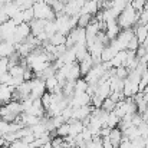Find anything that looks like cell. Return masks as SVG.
<instances>
[{
	"instance_id": "277c9868",
	"label": "cell",
	"mask_w": 148,
	"mask_h": 148,
	"mask_svg": "<svg viewBox=\"0 0 148 148\" xmlns=\"http://www.w3.org/2000/svg\"><path fill=\"white\" fill-rule=\"evenodd\" d=\"M91 97L86 94V92H75L72 98H69V105L76 109V108H81V106H86V105H91Z\"/></svg>"
},
{
	"instance_id": "7a4b0ae2",
	"label": "cell",
	"mask_w": 148,
	"mask_h": 148,
	"mask_svg": "<svg viewBox=\"0 0 148 148\" xmlns=\"http://www.w3.org/2000/svg\"><path fill=\"white\" fill-rule=\"evenodd\" d=\"M33 10H35V19H39V20H55L56 19V13L53 12L52 6H49L45 1H36L33 4Z\"/></svg>"
},
{
	"instance_id": "9c48e42d",
	"label": "cell",
	"mask_w": 148,
	"mask_h": 148,
	"mask_svg": "<svg viewBox=\"0 0 148 148\" xmlns=\"http://www.w3.org/2000/svg\"><path fill=\"white\" fill-rule=\"evenodd\" d=\"M122 137H124V134H122V131L116 127V128H112L111 130V134H109V141L112 143V145L115 148L119 147V144L122 143Z\"/></svg>"
},
{
	"instance_id": "7c38bea8",
	"label": "cell",
	"mask_w": 148,
	"mask_h": 148,
	"mask_svg": "<svg viewBox=\"0 0 148 148\" xmlns=\"http://www.w3.org/2000/svg\"><path fill=\"white\" fill-rule=\"evenodd\" d=\"M16 52V48L10 42H0V58H9Z\"/></svg>"
},
{
	"instance_id": "44dd1931",
	"label": "cell",
	"mask_w": 148,
	"mask_h": 148,
	"mask_svg": "<svg viewBox=\"0 0 148 148\" xmlns=\"http://www.w3.org/2000/svg\"><path fill=\"white\" fill-rule=\"evenodd\" d=\"M53 99H55V97H53V94H50V92H46V94L40 98L42 105H43V108H45V111H48V109H49V106L52 105Z\"/></svg>"
},
{
	"instance_id": "4fadbf2b",
	"label": "cell",
	"mask_w": 148,
	"mask_h": 148,
	"mask_svg": "<svg viewBox=\"0 0 148 148\" xmlns=\"http://www.w3.org/2000/svg\"><path fill=\"white\" fill-rule=\"evenodd\" d=\"M116 53H118V50L114 49L111 45H108V46H105V48H103V50H102L101 59H102V62H111Z\"/></svg>"
},
{
	"instance_id": "74e56055",
	"label": "cell",
	"mask_w": 148,
	"mask_h": 148,
	"mask_svg": "<svg viewBox=\"0 0 148 148\" xmlns=\"http://www.w3.org/2000/svg\"><path fill=\"white\" fill-rule=\"evenodd\" d=\"M145 148H148V138H145Z\"/></svg>"
},
{
	"instance_id": "8fae6325",
	"label": "cell",
	"mask_w": 148,
	"mask_h": 148,
	"mask_svg": "<svg viewBox=\"0 0 148 148\" xmlns=\"http://www.w3.org/2000/svg\"><path fill=\"white\" fill-rule=\"evenodd\" d=\"M79 68H81V75H82V76L88 75V72L94 68V60H92V56H91L89 53H88V56H86L84 60L79 62Z\"/></svg>"
},
{
	"instance_id": "5bb4252c",
	"label": "cell",
	"mask_w": 148,
	"mask_h": 148,
	"mask_svg": "<svg viewBox=\"0 0 148 148\" xmlns=\"http://www.w3.org/2000/svg\"><path fill=\"white\" fill-rule=\"evenodd\" d=\"M65 65H72V63H75L76 62V53H75V49L72 48V49H68L60 58H59Z\"/></svg>"
},
{
	"instance_id": "83f0119b",
	"label": "cell",
	"mask_w": 148,
	"mask_h": 148,
	"mask_svg": "<svg viewBox=\"0 0 148 148\" xmlns=\"http://www.w3.org/2000/svg\"><path fill=\"white\" fill-rule=\"evenodd\" d=\"M137 131H138V135L141 137V138H148V124L144 121L140 127H137Z\"/></svg>"
},
{
	"instance_id": "f546056e",
	"label": "cell",
	"mask_w": 148,
	"mask_h": 148,
	"mask_svg": "<svg viewBox=\"0 0 148 148\" xmlns=\"http://www.w3.org/2000/svg\"><path fill=\"white\" fill-rule=\"evenodd\" d=\"M141 45H140V42H138V39L134 36L131 40H130V43H128V49L127 50H131V52H137V49L140 48Z\"/></svg>"
},
{
	"instance_id": "ba28073f",
	"label": "cell",
	"mask_w": 148,
	"mask_h": 148,
	"mask_svg": "<svg viewBox=\"0 0 148 148\" xmlns=\"http://www.w3.org/2000/svg\"><path fill=\"white\" fill-rule=\"evenodd\" d=\"M111 92H112V89H111L109 81H105V82H98V88H97V94H95V95L101 97L102 99H106V98H109Z\"/></svg>"
},
{
	"instance_id": "30bf717a",
	"label": "cell",
	"mask_w": 148,
	"mask_h": 148,
	"mask_svg": "<svg viewBox=\"0 0 148 148\" xmlns=\"http://www.w3.org/2000/svg\"><path fill=\"white\" fill-rule=\"evenodd\" d=\"M127 58H128V50H121V52H118V53L114 56V59L111 60L112 68H119V66H124V65H125Z\"/></svg>"
},
{
	"instance_id": "f35d334b",
	"label": "cell",
	"mask_w": 148,
	"mask_h": 148,
	"mask_svg": "<svg viewBox=\"0 0 148 148\" xmlns=\"http://www.w3.org/2000/svg\"><path fill=\"white\" fill-rule=\"evenodd\" d=\"M145 122H147V124H148V121H145Z\"/></svg>"
},
{
	"instance_id": "1f68e13d",
	"label": "cell",
	"mask_w": 148,
	"mask_h": 148,
	"mask_svg": "<svg viewBox=\"0 0 148 148\" xmlns=\"http://www.w3.org/2000/svg\"><path fill=\"white\" fill-rule=\"evenodd\" d=\"M35 140H36L35 134H29V135H26V137L22 138V141H25L26 144H32V143H35Z\"/></svg>"
},
{
	"instance_id": "d6986e66",
	"label": "cell",
	"mask_w": 148,
	"mask_h": 148,
	"mask_svg": "<svg viewBox=\"0 0 148 148\" xmlns=\"http://www.w3.org/2000/svg\"><path fill=\"white\" fill-rule=\"evenodd\" d=\"M69 132H71V125H69L68 122H63V124L56 130L58 137H62V138H66V137L69 135Z\"/></svg>"
},
{
	"instance_id": "d590c367",
	"label": "cell",
	"mask_w": 148,
	"mask_h": 148,
	"mask_svg": "<svg viewBox=\"0 0 148 148\" xmlns=\"http://www.w3.org/2000/svg\"><path fill=\"white\" fill-rule=\"evenodd\" d=\"M132 1H138V3H141V4H145V3H147V0H132Z\"/></svg>"
},
{
	"instance_id": "cb8c5ba5",
	"label": "cell",
	"mask_w": 148,
	"mask_h": 148,
	"mask_svg": "<svg viewBox=\"0 0 148 148\" xmlns=\"http://www.w3.org/2000/svg\"><path fill=\"white\" fill-rule=\"evenodd\" d=\"M14 3L19 6V9L23 12V10H26V9H30V7H33V4H35V0H14Z\"/></svg>"
},
{
	"instance_id": "3957f363",
	"label": "cell",
	"mask_w": 148,
	"mask_h": 148,
	"mask_svg": "<svg viewBox=\"0 0 148 148\" xmlns=\"http://www.w3.org/2000/svg\"><path fill=\"white\" fill-rule=\"evenodd\" d=\"M16 25L9 19L3 25H0V42H12L14 33H16Z\"/></svg>"
},
{
	"instance_id": "484cf974",
	"label": "cell",
	"mask_w": 148,
	"mask_h": 148,
	"mask_svg": "<svg viewBox=\"0 0 148 148\" xmlns=\"http://www.w3.org/2000/svg\"><path fill=\"white\" fill-rule=\"evenodd\" d=\"M130 75V71L125 68V66H119V68H115V76L119 78V79H127Z\"/></svg>"
},
{
	"instance_id": "8d00e7d4",
	"label": "cell",
	"mask_w": 148,
	"mask_h": 148,
	"mask_svg": "<svg viewBox=\"0 0 148 148\" xmlns=\"http://www.w3.org/2000/svg\"><path fill=\"white\" fill-rule=\"evenodd\" d=\"M60 1H62V3H65V4H66V3H69V1H71V0H60Z\"/></svg>"
},
{
	"instance_id": "6da1fadb",
	"label": "cell",
	"mask_w": 148,
	"mask_h": 148,
	"mask_svg": "<svg viewBox=\"0 0 148 148\" xmlns=\"http://www.w3.org/2000/svg\"><path fill=\"white\" fill-rule=\"evenodd\" d=\"M140 16H141V13H138V12L132 7V4L128 3L127 7H125V9L122 10V13L119 14V17L116 19V22H118V25H119V27H121L122 30H127V29H131L132 26L138 25Z\"/></svg>"
},
{
	"instance_id": "9a60e30c",
	"label": "cell",
	"mask_w": 148,
	"mask_h": 148,
	"mask_svg": "<svg viewBox=\"0 0 148 148\" xmlns=\"http://www.w3.org/2000/svg\"><path fill=\"white\" fill-rule=\"evenodd\" d=\"M49 43L53 46H62V45H66V36L62 35V33H55L52 38L49 39Z\"/></svg>"
},
{
	"instance_id": "8992f818",
	"label": "cell",
	"mask_w": 148,
	"mask_h": 148,
	"mask_svg": "<svg viewBox=\"0 0 148 148\" xmlns=\"http://www.w3.org/2000/svg\"><path fill=\"white\" fill-rule=\"evenodd\" d=\"M98 12H99L98 0H91V1L85 3V4L82 6V9H81V14H91V16H94V14H97Z\"/></svg>"
},
{
	"instance_id": "2e32d148",
	"label": "cell",
	"mask_w": 148,
	"mask_h": 148,
	"mask_svg": "<svg viewBox=\"0 0 148 148\" xmlns=\"http://www.w3.org/2000/svg\"><path fill=\"white\" fill-rule=\"evenodd\" d=\"M119 122H121V119L118 118V115H116L115 112H109L108 121H106V127L112 130V128H116V127L119 125Z\"/></svg>"
},
{
	"instance_id": "ac0fdd59",
	"label": "cell",
	"mask_w": 148,
	"mask_h": 148,
	"mask_svg": "<svg viewBox=\"0 0 148 148\" xmlns=\"http://www.w3.org/2000/svg\"><path fill=\"white\" fill-rule=\"evenodd\" d=\"M88 86H89V84H88L84 78H79V79H76V82H75V92H86Z\"/></svg>"
},
{
	"instance_id": "836d02e7",
	"label": "cell",
	"mask_w": 148,
	"mask_h": 148,
	"mask_svg": "<svg viewBox=\"0 0 148 148\" xmlns=\"http://www.w3.org/2000/svg\"><path fill=\"white\" fill-rule=\"evenodd\" d=\"M9 20V16L3 12V10H0V25H3L4 22H7Z\"/></svg>"
},
{
	"instance_id": "7402d4cb",
	"label": "cell",
	"mask_w": 148,
	"mask_h": 148,
	"mask_svg": "<svg viewBox=\"0 0 148 148\" xmlns=\"http://www.w3.org/2000/svg\"><path fill=\"white\" fill-rule=\"evenodd\" d=\"M25 68L22 66V65H14V66H12L10 69H9V72H10V75L13 76V78H17V76H23V73H25Z\"/></svg>"
},
{
	"instance_id": "d4e9b609",
	"label": "cell",
	"mask_w": 148,
	"mask_h": 148,
	"mask_svg": "<svg viewBox=\"0 0 148 148\" xmlns=\"http://www.w3.org/2000/svg\"><path fill=\"white\" fill-rule=\"evenodd\" d=\"M115 102L112 101L111 98H106V99H103V102H102V109L103 111H106V112H114V109H115Z\"/></svg>"
},
{
	"instance_id": "603a6c76",
	"label": "cell",
	"mask_w": 148,
	"mask_h": 148,
	"mask_svg": "<svg viewBox=\"0 0 148 148\" xmlns=\"http://www.w3.org/2000/svg\"><path fill=\"white\" fill-rule=\"evenodd\" d=\"M45 84H46V91L48 92H53V89L56 88V86H59V82H58V79H56V76H50L48 78L46 81H45Z\"/></svg>"
},
{
	"instance_id": "f1b7e54d",
	"label": "cell",
	"mask_w": 148,
	"mask_h": 148,
	"mask_svg": "<svg viewBox=\"0 0 148 148\" xmlns=\"http://www.w3.org/2000/svg\"><path fill=\"white\" fill-rule=\"evenodd\" d=\"M9 58H0V75L9 72Z\"/></svg>"
},
{
	"instance_id": "e0dca14e",
	"label": "cell",
	"mask_w": 148,
	"mask_h": 148,
	"mask_svg": "<svg viewBox=\"0 0 148 148\" xmlns=\"http://www.w3.org/2000/svg\"><path fill=\"white\" fill-rule=\"evenodd\" d=\"M92 22V16L91 14H79L78 17V27L86 29V26Z\"/></svg>"
},
{
	"instance_id": "ffe728a7",
	"label": "cell",
	"mask_w": 148,
	"mask_h": 148,
	"mask_svg": "<svg viewBox=\"0 0 148 148\" xmlns=\"http://www.w3.org/2000/svg\"><path fill=\"white\" fill-rule=\"evenodd\" d=\"M45 32H46V35L49 36V39L55 33H58V26H56L55 20H48V23H46V26H45Z\"/></svg>"
},
{
	"instance_id": "d6a6232c",
	"label": "cell",
	"mask_w": 148,
	"mask_h": 148,
	"mask_svg": "<svg viewBox=\"0 0 148 148\" xmlns=\"http://www.w3.org/2000/svg\"><path fill=\"white\" fill-rule=\"evenodd\" d=\"M102 147L103 148H115L112 145V143L109 141V138L106 137V138H102Z\"/></svg>"
},
{
	"instance_id": "52a82bcc",
	"label": "cell",
	"mask_w": 148,
	"mask_h": 148,
	"mask_svg": "<svg viewBox=\"0 0 148 148\" xmlns=\"http://www.w3.org/2000/svg\"><path fill=\"white\" fill-rule=\"evenodd\" d=\"M134 35H135V38L138 39L140 45H143V43L148 39L147 26H145V25H135V27H134Z\"/></svg>"
},
{
	"instance_id": "e575fe53",
	"label": "cell",
	"mask_w": 148,
	"mask_h": 148,
	"mask_svg": "<svg viewBox=\"0 0 148 148\" xmlns=\"http://www.w3.org/2000/svg\"><path fill=\"white\" fill-rule=\"evenodd\" d=\"M6 145V141H4V138L3 137H0V148H3Z\"/></svg>"
},
{
	"instance_id": "4316f807",
	"label": "cell",
	"mask_w": 148,
	"mask_h": 148,
	"mask_svg": "<svg viewBox=\"0 0 148 148\" xmlns=\"http://www.w3.org/2000/svg\"><path fill=\"white\" fill-rule=\"evenodd\" d=\"M23 19H25V23H30L32 20H35V10H33V7L23 10Z\"/></svg>"
},
{
	"instance_id": "4dcf8cb0",
	"label": "cell",
	"mask_w": 148,
	"mask_h": 148,
	"mask_svg": "<svg viewBox=\"0 0 148 148\" xmlns=\"http://www.w3.org/2000/svg\"><path fill=\"white\" fill-rule=\"evenodd\" d=\"M135 55H137L138 59H143V58L147 55V49H145L144 46H140V48L137 49V52H135Z\"/></svg>"
},
{
	"instance_id": "5b68a950",
	"label": "cell",
	"mask_w": 148,
	"mask_h": 148,
	"mask_svg": "<svg viewBox=\"0 0 148 148\" xmlns=\"http://www.w3.org/2000/svg\"><path fill=\"white\" fill-rule=\"evenodd\" d=\"M121 27H119V25H118V22L116 20H109V22H106V38L109 39V40H114V39H116L118 38V35L121 33Z\"/></svg>"
}]
</instances>
